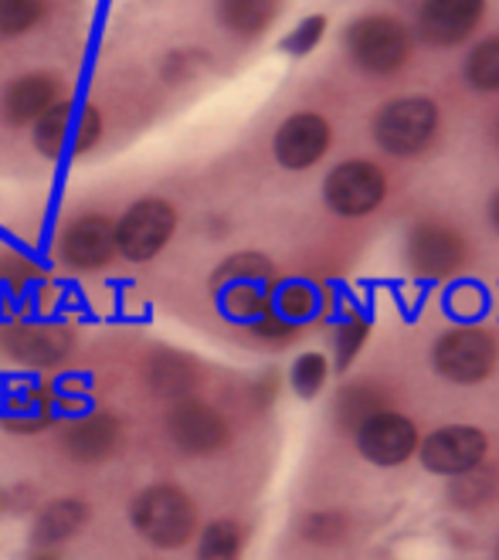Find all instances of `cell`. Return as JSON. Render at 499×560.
<instances>
[{"instance_id": "obj_1", "label": "cell", "mask_w": 499, "mask_h": 560, "mask_svg": "<svg viewBox=\"0 0 499 560\" xmlns=\"http://www.w3.org/2000/svg\"><path fill=\"white\" fill-rule=\"evenodd\" d=\"M129 523L150 547L181 550L197 537V506L177 482H153L132 497Z\"/></svg>"}, {"instance_id": "obj_2", "label": "cell", "mask_w": 499, "mask_h": 560, "mask_svg": "<svg viewBox=\"0 0 499 560\" xmlns=\"http://www.w3.org/2000/svg\"><path fill=\"white\" fill-rule=\"evenodd\" d=\"M211 289H214V300L228 319L252 326L255 319H262L272 310V295H276L272 261L258 252L231 255L211 276Z\"/></svg>"}, {"instance_id": "obj_3", "label": "cell", "mask_w": 499, "mask_h": 560, "mask_svg": "<svg viewBox=\"0 0 499 560\" xmlns=\"http://www.w3.org/2000/svg\"><path fill=\"white\" fill-rule=\"evenodd\" d=\"M439 129V106L428 95H402L374 116V140L391 156L421 153Z\"/></svg>"}, {"instance_id": "obj_4", "label": "cell", "mask_w": 499, "mask_h": 560, "mask_svg": "<svg viewBox=\"0 0 499 560\" xmlns=\"http://www.w3.org/2000/svg\"><path fill=\"white\" fill-rule=\"evenodd\" d=\"M344 45L353 58L357 69H363L368 75H391L405 65L408 58V31L402 21H394L387 14H368V18H357L347 35Z\"/></svg>"}, {"instance_id": "obj_5", "label": "cell", "mask_w": 499, "mask_h": 560, "mask_svg": "<svg viewBox=\"0 0 499 560\" xmlns=\"http://www.w3.org/2000/svg\"><path fill=\"white\" fill-rule=\"evenodd\" d=\"M177 232V208L163 197H143L116 221V252L126 261H150Z\"/></svg>"}, {"instance_id": "obj_6", "label": "cell", "mask_w": 499, "mask_h": 560, "mask_svg": "<svg viewBox=\"0 0 499 560\" xmlns=\"http://www.w3.org/2000/svg\"><path fill=\"white\" fill-rule=\"evenodd\" d=\"M436 371L452 384H479L496 368V340L486 329L476 326H455L439 337L436 343Z\"/></svg>"}, {"instance_id": "obj_7", "label": "cell", "mask_w": 499, "mask_h": 560, "mask_svg": "<svg viewBox=\"0 0 499 560\" xmlns=\"http://www.w3.org/2000/svg\"><path fill=\"white\" fill-rule=\"evenodd\" d=\"M384 194H387V177L371 160H347L340 167H333L323 184L329 211H337L344 218H363L378 211Z\"/></svg>"}, {"instance_id": "obj_8", "label": "cell", "mask_w": 499, "mask_h": 560, "mask_svg": "<svg viewBox=\"0 0 499 560\" xmlns=\"http://www.w3.org/2000/svg\"><path fill=\"white\" fill-rule=\"evenodd\" d=\"M486 452H489V442L479 428H469V424H449V428H439V432H431L425 442H418V458L428 472L436 476H445V479H455L462 472H473L486 463Z\"/></svg>"}, {"instance_id": "obj_9", "label": "cell", "mask_w": 499, "mask_h": 560, "mask_svg": "<svg viewBox=\"0 0 499 560\" xmlns=\"http://www.w3.org/2000/svg\"><path fill=\"white\" fill-rule=\"evenodd\" d=\"M166 424V435L171 442L187 452V455H218L228 442H231V428L224 421V415L205 401L197 398H184V401H174V408L166 411L163 418Z\"/></svg>"}, {"instance_id": "obj_10", "label": "cell", "mask_w": 499, "mask_h": 560, "mask_svg": "<svg viewBox=\"0 0 499 560\" xmlns=\"http://www.w3.org/2000/svg\"><path fill=\"white\" fill-rule=\"evenodd\" d=\"M357 448L381 469L402 466L418 452V428L397 411H378L357 424Z\"/></svg>"}, {"instance_id": "obj_11", "label": "cell", "mask_w": 499, "mask_h": 560, "mask_svg": "<svg viewBox=\"0 0 499 560\" xmlns=\"http://www.w3.org/2000/svg\"><path fill=\"white\" fill-rule=\"evenodd\" d=\"M58 255L65 266L79 272H95L116 255V224L106 214H82L61 232Z\"/></svg>"}, {"instance_id": "obj_12", "label": "cell", "mask_w": 499, "mask_h": 560, "mask_svg": "<svg viewBox=\"0 0 499 560\" xmlns=\"http://www.w3.org/2000/svg\"><path fill=\"white\" fill-rule=\"evenodd\" d=\"M486 14V0H421L418 31L431 48H452L473 35Z\"/></svg>"}, {"instance_id": "obj_13", "label": "cell", "mask_w": 499, "mask_h": 560, "mask_svg": "<svg viewBox=\"0 0 499 560\" xmlns=\"http://www.w3.org/2000/svg\"><path fill=\"white\" fill-rule=\"evenodd\" d=\"M408 261L418 276L449 279L465 266V242L445 224H418L408 238Z\"/></svg>"}, {"instance_id": "obj_14", "label": "cell", "mask_w": 499, "mask_h": 560, "mask_svg": "<svg viewBox=\"0 0 499 560\" xmlns=\"http://www.w3.org/2000/svg\"><path fill=\"white\" fill-rule=\"evenodd\" d=\"M329 147V122L316 113H295L289 116L279 133H276V160L282 163L286 171H306L313 163L323 160Z\"/></svg>"}, {"instance_id": "obj_15", "label": "cell", "mask_w": 499, "mask_h": 560, "mask_svg": "<svg viewBox=\"0 0 499 560\" xmlns=\"http://www.w3.org/2000/svg\"><path fill=\"white\" fill-rule=\"evenodd\" d=\"M61 448L72 463H106L119 448V421L106 411H89L61 428Z\"/></svg>"}, {"instance_id": "obj_16", "label": "cell", "mask_w": 499, "mask_h": 560, "mask_svg": "<svg viewBox=\"0 0 499 560\" xmlns=\"http://www.w3.org/2000/svg\"><path fill=\"white\" fill-rule=\"evenodd\" d=\"M61 82L51 72H31L21 75L18 82H11L0 95V113L11 126H27L35 122L45 109H51L61 98Z\"/></svg>"}, {"instance_id": "obj_17", "label": "cell", "mask_w": 499, "mask_h": 560, "mask_svg": "<svg viewBox=\"0 0 499 560\" xmlns=\"http://www.w3.org/2000/svg\"><path fill=\"white\" fill-rule=\"evenodd\" d=\"M92 510L85 500L76 497H61L42 506V513L35 516V526H31V540H35L42 550H51L65 540H72L82 526L89 523Z\"/></svg>"}, {"instance_id": "obj_18", "label": "cell", "mask_w": 499, "mask_h": 560, "mask_svg": "<svg viewBox=\"0 0 499 560\" xmlns=\"http://www.w3.org/2000/svg\"><path fill=\"white\" fill-rule=\"evenodd\" d=\"M8 350L21 364L51 368L72 350V337H69V329H61V326H21L18 334H11Z\"/></svg>"}, {"instance_id": "obj_19", "label": "cell", "mask_w": 499, "mask_h": 560, "mask_svg": "<svg viewBox=\"0 0 499 560\" xmlns=\"http://www.w3.org/2000/svg\"><path fill=\"white\" fill-rule=\"evenodd\" d=\"M147 381H150L153 394H160V398L184 401V398H190V390L197 387V364H194L190 357H184V353L160 350L150 360Z\"/></svg>"}, {"instance_id": "obj_20", "label": "cell", "mask_w": 499, "mask_h": 560, "mask_svg": "<svg viewBox=\"0 0 499 560\" xmlns=\"http://www.w3.org/2000/svg\"><path fill=\"white\" fill-rule=\"evenodd\" d=\"M55 401L58 398H51L48 387H27L8 401V411H0V421H4L8 432H18V435L42 432L55 415Z\"/></svg>"}, {"instance_id": "obj_21", "label": "cell", "mask_w": 499, "mask_h": 560, "mask_svg": "<svg viewBox=\"0 0 499 560\" xmlns=\"http://www.w3.org/2000/svg\"><path fill=\"white\" fill-rule=\"evenodd\" d=\"M279 14V0H221L218 21L242 38H255Z\"/></svg>"}, {"instance_id": "obj_22", "label": "cell", "mask_w": 499, "mask_h": 560, "mask_svg": "<svg viewBox=\"0 0 499 560\" xmlns=\"http://www.w3.org/2000/svg\"><path fill=\"white\" fill-rule=\"evenodd\" d=\"M69 133H72V103L69 98H58L51 109H45L35 119V147L45 160H58L65 153Z\"/></svg>"}, {"instance_id": "obj_23", "label": "cell", "mask_w": 499, "mask_h": 560, "mask_svg": "<svg viewBox=\"0 0 499 560\" xmlns=\"http://www.w3.org/2000/svg\"><path fill=\"white\" fill-rule=\"evenodd\" d=\"M245 534L235 520H211L197 534V553L194 560H242Z\"/></svg>"}, {"instance_id": "obj_24", "label": "cell", "mask_w": 499, "mask_h": 560, "mask_svg": "<svg viewBox=\"0 0 499 560\" xmlns=\"http://www.w3.org/2000/svg\"><path fill=\"white\" fill-rule=\"evenodd\" d=\"M496 500V472L492 469H473L452 479L449 486V503L455 510H483Z\"/></svg>"}, {"instance_id": "obj_25", "label": "cell", "mask_w": 499, "mask_h": 560, "mask_svg": "<svg viewBox=\"0 0 499 560\" xmlns=\"http://www.w3.org/2000/svg\"><path fill=\"white\" fill-rule=\"evenodd\" d=\"M384 411V390L371 381H360V384H350L347 390H340L337 398V415H340V424L347 428H357L363 418H371Z\"/></svg>"}, {"instance_id": "obj_26", "label": "cell", "mask_w": 499, "mask_h": 560, "mask_svg": "<svg viewBox=\"0 0 499 560\" xmlns=\"http://www.w3.org/2000/svg\"><path fill=\"white\" fill-rule=\"evenodd\" d=\"M316 310H320V295L310 282H286L272 295V313H279L292 326L316 316Z\"/></svg>"}, {"instance_id": "obj_27", "label": "cell", "mask_w": 499, "mask_h": 560, "mask_svg": "<svg viewBox=\"0 0 499 560\" xmlns=\"http://www.w3.org/2000/svg\"><path fill=\"white\" fill-rule=\"evenodd\" d=\"M465 79L479 92H499V35L479 42L465 58Z\"/></svg>"}, {"instance_id": "obj_28", "label": "cell", "mask_w": 499, "mask_h": 560, "mask_svg": "<svg viewBox=\"0 0 499 560\" xmlns=\"http://www.w3.org/2000/svg\"><path fill=\"white\" fill-rule=\"evenodd\" d=\"M48 11V0H0V35L14 38L35 27Z\"/></svg>"}, {"instance_id": "obj_29", "label": "cell", "mask_w": 499, "mask_h": 560, "mask_svg": "<svg viewBox=\"0 0 499 560\" xmlns=\"http://www.w3.org/2000/svg\"><path fill=\"white\" fill-rule=\"evenodd\" d=\"M326 374H329V364L323 353H303L292 364V387L299 398H316L326 384Z\"/></svg>"}, {"instance_id": "obj_30", "label": "cell", "mask_w": 499, "mask_h": 560, "mask_svg": "<svg viewBox=\"0 0 499 560\" xmlns=\"http://www.w3.org/2000/svg\"><path fill=\"white\" fill-rule=\"evenodd\" d=\"M323 35H326V18L323 14H310V18L299 21L289 31V35L282 38V51L292 55V58H303V55H310L323 42Z\"/></svg>"}, {"instance_id": "obj_31", "label": "cell", "mask_w": 499, "mask_h": 560, "mask_svg": "<svg viewBox=\"0 0 499 560\" xmlns=\"http://www.w3.org/2000/svg\"><path fill=\"white\" fill-rule=\"evenodd\" d=\"M303 537L313 544H337L347 537V516L337 510H320L313 516H306L303 523Z\"/></svg>"}, {"instance_id": "obj_32", "label": "cell", "mask_w": 499, "mask_h": 560, "mask_svg": "<svg viewBox=\"0 0 499 560\" xmlns=\"http://www.w3.org/2000/svg\"><path fill=\"white\" fill-rule=\"evenodd\" d=\"M368 316H360V313H353L350 319H344L340 323V329H337V368L344 371V368H350V360L360 353V347H363V340H368Z\"/></svg>"}, {"instance_id": "obj_33", "label": "cell", "mask_w": 499, "mask_h": 560, "mask_svg": "<svg viewBox=\"0 0 499 560\" xmlns=\"http://www.w3.org/2000/svg\"><path fill=\"white\" fill-rule=\"evenodd\" d=\"M98 137H103V116H98L95 106H85L79 113V122L72 126V150L82 156L98 143Z\"/></svg>"}, {"instance_id": "obj_34", "label": "cell", "mask_w": 499, "mask_h": 560, "mask_svg": "<svg viewBox=\"0 0 499 560\" xmlns=\"http://www.w3.org/2000/svg\"><path fill=\"white\" fill-rule=\"evenodd\" d=\"M252 329H255V334H258L262 340H272V343H282V340H289V337L295 334V329H299V326L286 323V319H282L279 313H272V310H269V313H265L262 319H255V323H252Z\"/></svg>"}, {"instance_id": "obj_35", "label": "cell", "mask_w": 499, "mask_h": 560, "mask_svg": "<svg viewBox=\"0 0 499 560\" xmlns=\"http://www.w3.org/2000/svg\"><path fill=\"white\" fill-rule=\"evenodd\" d=\"M187 51H177V55H171L163 61V79H171V82H181V79H187L190 75V65H187Z\"/></svg>"}, {"instance_id": "obj_36", "label": "cell", "mask_w": 499, "mask_h": 560, "mask_svg": "<svg viewBox=\"0 0 499 560\" xmlns=\"http://www.w3.org/2000/svg\"><path fill=\"white\" fill-rule=\"evenodd\" d=\"M489 218H492V224H496V232H499V190H496V197H492V205H489Z\"/></svg>"}, {"instance_id": "obj_37", "label": "cell", "mask_w": 499, "mask_h": 560, "mask_svg": "<svg viewBox=\"0 0 499 560\" xmlns=\"http://www.w3.org/2000/svg\"><path fill=\"white\" fill-rule=\"evenodd\" d=\"M496 140H499V119H496Z\"/></svg>"}, {"instance_id": "obj_38", "label": "cell", "mask_w": 499, "mask_h": 560, "mask_svg": "<svg viewBox=\"0 0 499 560\" xmlns=\"http://www.w3.org/2000/svg\"><path fill=\"white\" fill-rule=\"evenodd\" d=\"M496 560H499V544H496Z\"/></svg>"}]
</instances>
